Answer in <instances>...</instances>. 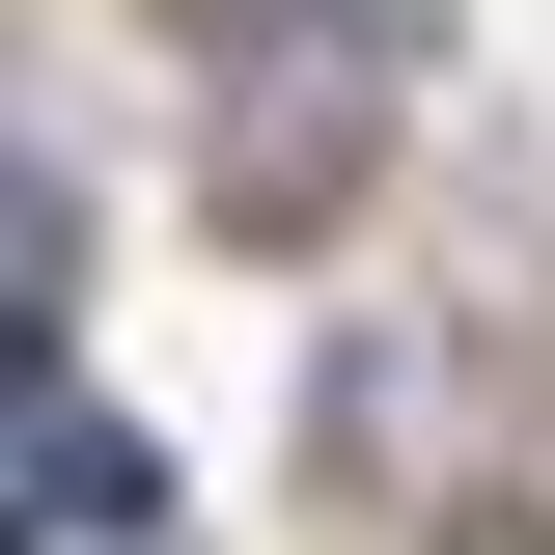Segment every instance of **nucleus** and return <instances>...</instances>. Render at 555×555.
Listing matches in <instances>:
<instances>
[{
    "label": "nucleus",
    "mask_w": 555,
    "mask_h": 555,
    "mask_svg": "<svg viewBox=\"0 0 555 555\" xmlns=\"http://www.w3.org/2000/svg\"><path fill=\"white\" fill-rule=\"evenodd\" d=\"M0 500H28L56 555H167V416H112V389L56 361V389H28V444H0Z\"/></svg>",
    "instance_id": "1"
}]
</instances>
